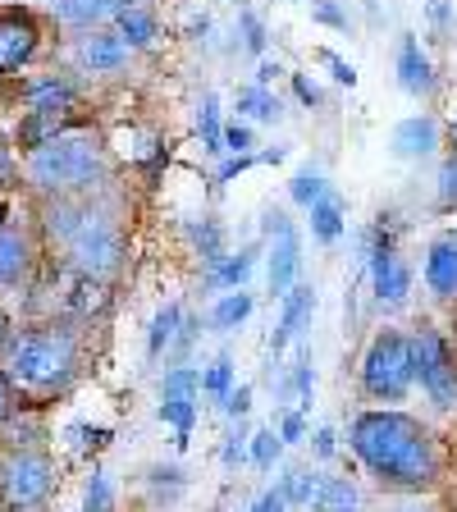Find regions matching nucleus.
Segmentation results:
<instances>
[{
  "label": "nucleus",
  "instance_id": "f257e3e1",
  "mask_svg": "<svg viewBox=\"0 0 457 512\" xmlns=\"http://www.w3.org/2000/svg\"><path fill=\"white\" fill-rule=\"evenodd\" d=\"M352 448L371 471L403 485H426L435 476V448L426 430L403 412H366L352 421Z\"/></svg>",
  "mask_w": 457,
  "mask_h": 512
},
{
  "label": "nucleus",
  "instance_id": "f03ea898",
  "mask_svg": "<svg viewBox=\"0 0 457 512\" xmlns=\"http://www.w3.org/2000/svg\"><path fill=\"white\" fill-rule=\"evenodd\" d=\"M51 234L69 247L78 275L106 279V275H115L119 261H124V238H119V229L106 215L87 211V206H55Z\"/></svg>",
  "mask_w": 457,
  "mask_h": 512
},
{
  "label": "nucleus",
  "instance_id": "7ed1b4c3",
  "mask_svg": "<svg viewBox=\"0 0 457 512\" xmlns=\"http://www.w3.org/2000/svg\"><path fill=\"white\" fill-rule=\"evenodd\" d=\"M106 174V156L96 147L92 133H60V138L32 147L28 156V179L37 188H87Z\"/></svg>",
  "mask_w": 457,
  "mask_h": 512
},
{
  "label": "nucleus",
  "instance_id": "20e7f679",
  "mask_svg": "<svg viewBox=\"0 0 457 512\" xmlns=\"http://www.w3.org/2000/svg\"><path fill=\"white\" fill-rule=\"evenodd\" d=\"M69 371H74V339L60 330H37L10 348V375L23 384L51 389L69 380Z\"/></svg>",
  "mask_w": 457,
  "mask_h": 512
},
{
  "label": "nucleus",
  "instance_id": "39448f33",
  "mask_svg": "<svg viewBox=\"0 0 457 512\" xmlns=\"http://www.w3.org/2000/svg\"><path fill=\"white\" fill-rule=\"evenodd\" d=\"M416 371H412V339H403V334L384 330L371 339V348H366L362 357V384L371 398H384V403H394V398H403L407 389H412Z\"/></svg>",
  "mask_w": 457,
  "mask_h": 512
},
{
  "label": "nucleus",
  "instance_id": "423d86ee",
  "mask_svg": "<svg viewBox=\"0 0 457 512\" xmlns=\"http://www.w3.org/2000/svg\"><path fill=\"white\" fill-rule=\"evenodd\" d=\"M55 471L42 453H14V458L0 462V503L14 512L37 508V503L51 494Z\"/></svg>",
  "mask_w": 457,
  "mask_h": 512
},
{
  "label": "nucleus",
  "instance_id": "0eeeda50",
  "mask_svg": "<svg viewBox=\"0 0 457 512\" xmlns=\"http://www.w3.org/2000/svg\"><path fill=\"white\" fill-rule=\"evenodd\" d=\"M412 371L421 375V389H426L439 407L457 403V366L439 334H416L412 339Z\"/></svg>",
  "mask_w": 457,
  "mask_h": 512
},
{
  "label": "nucleus",
  "instance_id": "6e6552de",
  "mask_svg": "<svg viewBox=\"0 0 457 512\" xmlns=\"http://www.w3.org/2000/svg\"><path fill=\"white\" fill-rule=\"evenodd\" d=\"M197 384H202V375L192 371V366H179V371L165 375V384H160V421H170L174 426V444L188 448V430H192V416H197Z\"/></svg>",
  "mask_w": 457,
  "mask_h": 512
},
{
  "label": "nucleus",
  "instance_id": "1a4fd4ad",
  "mask_svg": "<svg viewBox=\"0 0 457 512\" xmlns=\"http://www.w3.org/2000/svg\"><path fill=\"white\" fill-rule=\"evenodd\" d=\"M266 234L275 238V247H270V293L275 298H284L288 288H293V279H298V266H302V247H298V234H293V224L284 220L279 211L266 215Z\"/></svg>",
  "mask_w": 457,
  "mask_h": 512
},
{
  "label": "nucleus",
  "instance_id": "9d476101",
  "mask_svg": "<svg viewBox=\"0 0 457 512\" xmlns=\"http://www.w3.org/2000/svg\"><path fill=\"white\" fill-rule=\"evenodd\" d=\"M311 311H316V293H311L307 284H293L284 293V320H279V330H275V339H270V352H284L293 339H302L307 334V320H311Z\"/></svg>",
  "mask_w": 457,
  "mask_h": 512
},
{
  "label": "nucleus",
  "instance_id": "9b49d317",
  "mask_svg": "<svg viewBox=\"0 0 457 512\" xmlns=\"http://www.w3.org/2000/svg\"><path fill=\"white\" fill-rule=\"evenodd\" d=\"M32 51H37V28L23 14L0 19V74H14L19 64H28Z\"/></svg>",
  "mask_w": 457,
  "mask_h": 512
},
{
  "label": "nucleus",
  "instance_id": "f8f14e48",
  "mask_svg": "<svg viewBox=\"0 0 457 512\" xmlns=\"http://www.w3.org/2000/svg\"><path fill=\"white\" fill-rule=\"evenodd\" d=\"M371 279H375V298L389 302V307H398V302L412 293V270H407L389 247L371 256Z\"/></svg>",
  "mask_w": 457,
  "mask_h": 512
},
{
  "label": "nucleus",
  "instance_id": "ddd939ff",
  "mask_svg": "<svg viewBox=\"0 0 457 512\" xmlns=\"http://www.w3.org/2000/svg\"><path fill=\"white\" fill-rule=\"evenodd\" d=\"M78 60H83V69H92V74H115V69L128 64V42L115 37V32H92V37H83V46H78Z\"/></svg>",
  "mask_w": 457,
  "mask_h": 512
},
{
  "label": "nucleus",
  "instance_id": "4468645a",
  "mask_svg": "<svg viewBox=\"0 0 457 512\" xmlns=\"http://www.w3.org/2000/svg\"><path fill=\"white\" fill-rule=\"evenodd\" d=\"M51 10L69 28H92V23L119 19V10H128V0H51Z\"/></svg>",
  "mask_w": 457,
  "mask_h": 512
},
{
  "label": "nucleus",
  "instance_id": "2eb2a0df",
  "mask_svg": "<svg viewBox=\"0 0 457 512\" xmlns=\"http://www.w3.org/2000/svg\"><path fill=\"white\" fill-rule=\"evenodd\" d=\"M394 151L398 156H407V160H421V156H430L435 151V142H439V128H435V119L430 115H412V119H403V124L394 128Z\"/></svg>",
  "mask_w": 457,
  "mask_h": 512
},
{
  "label": "nucleus",
  "instance_id": "dca6fc26",
  "mask_svg": "<svg viewBox=\"0 0 457 512\" xmlns=\"http://www.w3.org/2000/svg\"><path fill=\"white\" fill-rule=\"evenodd\" d=\"M398 83H403L412 96L435 87V69H430V60L421 55V42H416V37H403V46H398Z\"/></svg>",
  "mask_w": 457,
  "mask_h": 512
},
{
  "label": "nucleus",
  "instance_id": "f3484780",
  "mask_svg": "<svg viewBox=\"0 0 457 512\" xmlns=\"http://www.w3.org/2000/svg\"><path fill=\"white\" fill-rule=\"evenodd\" d=\"M426 284L439 298H457V243H435L426 256Z\"/></svg>",
  "mask_w": 457,
  "mask_h": 512
},
{
  "label": "nucleus",
  "instance_id": "a211bd4d",
  "mask_svg": "<svg viewBox=\"0 0 457 512\" xmlns=\"http://www.w3.org/2000/svg\"><path fill=\"white\" fill-rule=\"evenodd\" d=\"M23 270H28V243H23V234L0 229V288L19 284Z\"/></svg>",
  "mask_w": 457,
  "mask_h": 512
},
{
  "label": "nucleus",
  "instance_id": "6ab92c4d",
  "mask_svg": "<svg viewBox=\"0 0 457 512\" xmlns=\"http://www.w3.org/2000/svg\"><path fill=\"white\" fill-rule=\"evenodd\" d=\"M311 211V234L320 238V243H334V238L343 234V202L334 197V192H325L316 206H307Z\"/></svg>",
  "mask_w": 457,
  "mask_h": 512
},
{
  "label": "nucleus",
  "instance_id": "aec40b11",
  "mask_svg": "<svg viewBox=\"0 0 457 512\" xmlns=\"http://www.w3.org/2000/svg\"><path fill=\"white\" fill-rule=\"evenodd\" d=\"M252 266H256L252 247H247V252H238V256H220V261H215V270H211V288H243L247 275H252Z\"/></svg>",
  "mask_w": 457,
  "mask_h": 512
},
{
  "label": "nucleus",
  "instance_id": "412c9836",
  "mask_svg": "<svg viewBox=\"0 0 457 512\" xmlns=\"http://www.w3.org/2000/svg\"><path fill=\"white\" fill-rule=\"evenodd\" d=\"M74 106V87L60 83V78H46V83H32L28 87V110H69Z\"/></svg>",
  "mask_w": 457,
  "mask_h": 512
},
{
  "label": "nucleus",
  "instance_id": "4be33fe9",
  "mask_svg": "<svg viewBox=\"0 0 457 512\" xmlns=\"http://www.w3.org/2000/svg\"><path fill=\"white\" fill-rule=\"evenodd\" d=\"M320 485H325V476H316V471H288L279 490H284L288 508H293V503H298V508H316Z\"/></svg>",
  "mask_w": 457,
  "mask_h": 512
},
{
  "label": "nucleus",
  "instance_id": "5701e85b",
  "mask_svg": "<svg viewBox=\"0 0 457 512\" xmlns=\"http://www.w3.org/2000/svg\"><path fill=\"white\" fill-rule=\"evenodd\" d=\"M247 316H252V293H243V288H238V293H224V298L215 302L211 325H215V330H238Z\"/></svg>",
  "mask_w": 457,
  "mask_h": 512
},
{
  "label": "nucleus",
  "instance_id": "b1692460",
  "mask_svg": "<svg viewBox=\"0 0 457 512\" xmlns=\"http://www.w3.org/2000/svg\"><path fill=\"white\" fill-rule=\"evenodd\" d=\"M119 37L128 42V51H133V46H151V37H156V23H151L147 10L128 5V10H119Z\"/></svg>",
  "mask_w": 457,
  "mask_h": 512
},
{
  "label": "nucleus",
  "instance_id": "393cba45",
  "mask_svg": "<svg viewBox=\"0 0 457 512\" xmlns=\"http://www.w3.org/2000/svg\"><path fill=\"white\" fill-rule=\"evenodd\" d=\"M106 284L101 279H92V275H78L74 279V288H69V307L78 311V316H92V311H101L106 307Z\"/></svg>",
  "mask_w": 457,
  "mask_h": 512
},
{
  "label": "nucleus",
  "instance_id": "a878e982",
  "mask_svg": "<svg viewBox=\"0 0 457 512\" xmlns=\"http://www.w3.org/2000/svg\"><path fill=\"white\" fill-rule=\"evenodd\" d=\"M60 128H64V110H37V115L23 124V142H28V147H42V142L60 138Z\"/></svg>",
  "mask_w": 457,
  "mask_h": 512
},
{
  "label": "nucleus",
  "instance_id": "bb28decb",
  "mask_svg": "<svg viewBox=\"0 0 457 512\" xmlns=\"http://www.w3.org/2000/svg\"><path fill=\"white\" fill-rule=\"evenodd\" d=\"M179 325H183V311L179 307H165V311H156V320H151V339H147V348H151V357H160V352L174 343V334H179Z\"/></svg>",
  "mask_w": 457,
  "mask_h": 512
},
{
  "label": "nucleus",
  "instance_id": "cd10ccee",
  "mask_svg": "<svg viewBox=\"0 0 457 512\" xmlns=\"http://www.w3.org/2000/svg\"><path fill=\"white\" fill-rule=\"evenodd\" d=\"M316 508L320 512H348V508H357V490H352L348 480H339V476H325Z\"/></svg>",
  "mask_w": 457,
  "mask_h": 512
},
{
  "label": "nucleus",
  "instance_id": "c85d7f7f",
  "mask_svg": "<svg viewBox=\"0 0 457 512\" xmlns=\"http://www.w3.org/2000/svg\"><path fill=\"white\" fill-rule=\"evenodd\" d=\"M83 512H115V485L106 471H92L83 485Z\"/></svg>",
  "mask_w": 457,
  "mask_h": 512
},
{
  "label": "nucleus",
  "instance_id": "c756f323",
  "mask_svg": "<svg viewBox=\"0 0 457 512\" xmlns=\"http://www.w3.org/2000/svg\"><path fill=\"white\" fill-rule=\"evenodd\" d=\"M197 128H202V142L211 151H224V128H220V101L206 96L202 110H197Z\"/></svg>",
  "mask_w": 457,
  "mask_h": 512
},
{
  "label": "nucleus",
  "instance_id": "7c9ffc66",
  "mask_svg": "<svg viewBox=\"0 0 457 512\" xmlns=\"http://www.w3.org/2000/svg\"><path fill=\"white\" fill-rule=\"evenodd\" d=\"M238 110L252 119H279V101L266 92V87H247V92L238 96Z\"/></svg>",
  "mask_w": 457,
  "mask_h": 512
},
{
  "label": "nucleus",
  "instance_id": "2f4dec72",
  "mask_svg": "<svg viewBox=\"0 0 457 512\" xmlns=\"http://www.w3.org/2000/svg\"><path fill=\"white\" fill-rule=\"evenodd\" d=\"M202 389L215 398V403H224V398H229V389H234V362H229V357H220V362L202 375Z\"/></svg>",
  "mask_w": 457,
  "mask_h": 512
},
{
  "label": "nucleus",
  "instance_id": "473e14b6",
  "mask_svg": "<svg viewBox=\"0 0 457 512\" xmlns=\"http://www.w3.org/2000/svg\"><path fill=\"white\" fill-rule=\"evenodd\" d=\"M279 439H275V430H256L252 435V462L261 471H275V462H279Z\"/></svg>",
  "mask_w": 457,
  "mask_h": 512
},
{
  "label": "nucleus",
  "instance_id": "72a5a7b5",
  "mask_svg": "<svg viewBox=\"0 0 457 512\" xmlns=\"http://www.w3.org/2000/svg\"><path fill=\"white\" fill-rule=\"evenodd\" d=\"M325 179H320V174H298V179H293V202L298 206H316L320 197H325Z\"/></svg>",
  "mask_w": 457,
  "mask_h": 512
},
{
  "label": "nucleus",
  "instance_id": "f704fd0d",
  "mask_svg": "<svg viewBox=\"0 0 457 512\" xmlns=\"http://www.w3.org/2000/svg\"><path fill=\"white\" fill-rule=\"evenodd\" d=\"M192 243H197V247H202V256H206V261H220V224H211V220H202V224H197V229H192Z\"/></svg>",
  "mask_w": 457,
  "mask_h": 512
},
{
  "label": "nucleus",
  "instance_id": "c9c22d12",
  "mask_svg": "<svg viewBox=\"0 0 457 512\" xmlns=\"http://www.w3.org/2000/svg\"><path fill=\"white\" fill-rule=\"evenodd\" d=\"M243 46H247L252 55L266 51V28H261V19H256L252 10H243Z\"/></svg>",
  "mask_w": 457,
  "mask_h": 512
},
{
  "label": "nucleus",
  "instance_id": "e433bc0d",
  "mask_svg": "<svg viewBox=\"0 0 457 512\" xmlns=\"http://www.w3.org/2000/svg\"><path fill=\"white\" fill-rule=\"evenodd\" d=\"M224 151L247 156V151H252V128H247V124H229V128H224Z\"/></svg>",
  "mask_w": 457,
  "mask_h": 512
},
{
  "label": "nucleus",
  "instance_id": "4c0bfd02",
  "mask_svg": "<svg viewBox=\"0 0 457 512\" xmlns=\"http://www.w3.org/2000/svg\"><path fill=\"white\" fill-rule=\"evenodd\" d=\"M439 202L457 206V156L444 160V170H439Z\"/></svg>",
  "mask_w": 457,
  "mask_h": 512
},
{
  "label": "nucleus",
  "instance_id": "58836bf2",
  "mask_svg": "<svg viewBox=\"0 0 457 512\" xmlns=\"http://www.w3.org/2000/svg\"><path fill=\"white\" fill-rule=\"evenodd\" d=\"M302 435H307V421H302V412H284V421H279V444H298Z\"/></svg>",
  "mask_w": 457,
  "mask_h": 512
},
{
  "label": "nucleus",
  "instance_id": "ea45409f",
  "mask_svg": "<svg viewBox=\"0 0 457 512\" xmlns=\"http://www.w3.org/2000/svg\"><path fill=\"white\" fill-rule=\"evenodd\" d=\"M426 14H430V28H435V37L444 42V37H448V0H426Z\"/></svg>",
  "mask_w": 457,
  "mask_h": 512
},
{
  "label": "nucleus",
  "instance_id": "a19ab883",
  "mask_svg": "<svg viewBox=\"0 0 457 512\" xmlns=\"http://www.w3.org/2000/svg\"><path fill=\"white\" fill-rule=\"evenodd\" d=\"M247 407H252V389H247V384L229 389V398H224V412H229V416H247Z\"/></svg>",
  "mask_w": 457,
  "mask_h": 512
},
{
  "label": "nucleus",
  "instance_id": "79ce46f5",
  "mask_svg": "<svg viewBox=\"0 0 457 512\" xmlns=\"http://www.w3.org/2000/svg\"><path fill=\"white\" fill-rule=\"evenodd\" d=\"M320 60L330 64V69H334V78H339L343 87H352V83H357V69H352L348 60H339V55H334V51H320Z\"/></svg>",
  "mask_w": 457,
  "mask_h": 512
},
{
  "label": "nucleus",
  "instance_id": "37998d69",
  "mask_svg": "<svg viewBox=\"0 0 457 512\" xmlns=\"http://www.w3.org/2000/svg\"><path fill=\"white\" fill-rule=\"evenodd\" d=\"M243 430H234V435H229V439H224V453H220V458H224V467H229V471H234L238 467V462H243Z\"/></svg>",
  "mask_w": 457,
  "mask_h": 512
},
{
  "label": "nucleus",
  "instance_id": "c03bdc74",
  "mask_svg": "<svg viewBox=\"0 0 457 512\" xmlns=\"http://www.w3.org/2000/svg\"><path fill=\"white\" fill-rule=\"evenodd\" d=\"M252 512H288V499H284V490H266V494H256Z\"/></svg>",
  "mask_w": 457,
  "mask_h": 512
},
{
  "label": "nucleus",
  "instance_id": "a18cd8bd",
  "mask_svg": "<svg viewBox=\"0 0 457 512\" xmlns=\"http://www.w3.org/2000/svg\"><path fill=\"white\" fill-rule=\"evenodd\" d=\"M316 19H320V23H334V28H343V23H348V19H343V14L330 5V0H316Z\"/></svg>",
  "mask_w": 457,
  "mask_h": 512
},
{
  "label": "nucleus",
  "instance_id": "49530a36",
  "mask_svg": "<svg viewBox=\"0 0 457 512\" xmlns=\"http://www.w3.org/2000/svg\"><path fill=\"white\" fill-rule=\"evenodd\" d=\"M316 453H320V458H330V453H334V430L330 426L316 430Z\"/></svg>",
  "mask_w": 457,
  "mask_h": 512
},
{
  "label": "nucleus",
  "instance_id": "de8ad7c7",
  "mask_svg": "<svg viewBox=\"0 0 457 512\" xmlns=\"http://www.w3.org/2000/svg\"><path fill=\"white\" fill-rule=\"evenodd\" d=\"M247 165H252V160H247V156H234V160H229V165H224V170H220V179H224V183H229V179H238V174H243Z\"/></svg>",
  "mask_w": 457,
  "mask_h": 512
},
{
  "label": "nucleus",
  "instance_id": "09e8293b",
  "mask_svg": "<svg viewBox=\"0 0 457 512\" xmlns=\"http://www.w3.org/2000/svg\"><path fill=\"white\" fill-rule=\"evenodd\" d=\"M293 87H298V96H302V101H307V106H316V101H320V92H316V87H311V83H307V78H302V74L293 78Z\"/></svg>",
  "mask_w": 457,
  "mask_h": 512
},
{
  "label": "nucleus",
  "instance_id": "8fccbe9b",
  "mask_svg": "<svg viewBox=\"0 0 457 512\" xmlns=\"http://www.w3.org/2000/svg\"><path fill=\"white\" fill-rule=\"evenodd\" d=\"M279 74H284V69H279V64H261V69H256V87H270V78H279Z\"/></svg>",
  "mask_w": 457,
  "mask_h": 512
},
{
  "label": "nucleus",
  "instance_id": "3c124183",
  "mask_svg": "<svg viewBox=\"0 0 457 512\" xmlns=\"http://www.w3.org/2000/svg\"><path fill=\"white\" fill-rule=\"evenodd\" d=\"M10 407H14V398H10V380H5V375H0V421H5V416H10Z\"/></svg>",
  "mask_w": 457,
  "mask_h": 512
},
{
  "label": "nucleus",
  "instance_id": "603ef678",
  "mask_svg": "<svg viewBox=\"0 0 457 512\" xmlns=\"http://www.w3.org/2000/svg\"><path fill=\"white\" fill-rule=\"evenodd\" d=\"M0 183H10V151L0 147Z\"/></svg>",
  "mask_w": 457,
  "mask_h": 512
},
{
  "label": "nucleus",
  "instance_id": "864d4df0",
  "mask_svg": "<svg viewBox=\"0 0 457 512\" xmlns=\"http://www.w3.org/2000/svg\"><path fill=\"white\" fill-rule=\"evenodd\" d=\"M448 138H453V151H457V119H453V128H448Z\"/></svg>",
  "mask_w": 457,
  "mask_h": 512
},
{
  "label": "nucleus",
  "instance_id": "5fc2aeb1",
  "mask_svg": "<svg viewBox=\"0 0 457 512\" xmlns=\"http://www.w3.org/2000/svg\"><path fill=\"white\" fill-rule=\"evenodd\" d=\"M348 512H357V508H348Z\"/></svg>",
  "mask_w": 457,
  "mask_h": 512
}]
</instances>
